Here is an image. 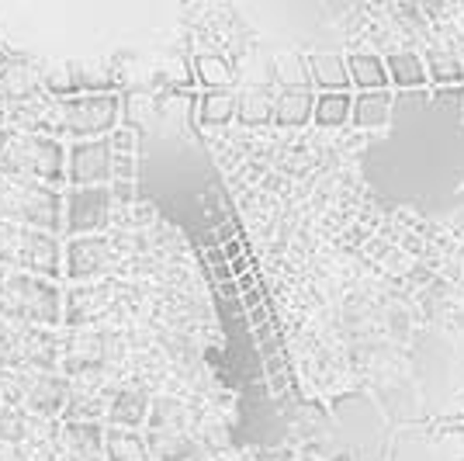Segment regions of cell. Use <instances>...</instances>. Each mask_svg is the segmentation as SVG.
<instances>
[{"instance_id":"18","label":"cell","mask_w":464,"mask_h":461,"mask_svg":"<svg viewBox=\"0 0 464 461\" xmlns=\"http://www.w3.org/2000/svg\"><path fill=\"white\" fill-rule=\"evenodd\" d=\"M232 115H236V97L222 94V91H215V94L205 97V101H201V112H198L201 125H212V129L229 125Z\"/></svg>"},{"instance_id":"13","label":"cell","mask_w":464,"mask_h":461,"mask_svg":"<svg viewBox=\"0 0 464 461\" xmlns=\"http://www.w3.org/2000/svg\"><path fill=\"white\" fill-rule=\"evenodd\" d=\"M350 104H353V97L347 91H323L312 101V122L319 129H340L350 118Z\"/></svg>"},{"instance_id":"21","label":"cell","mask_w":464,"mask_h":461,"mask_svg":"<svg viewBox=\"0 0 464 461\" xmlns=\"http://www.w3.org/2000/svg\"><path fill=\"white\" fill-rule=\"evenodd\" d=\"M194 66H198L201 83H208V87H226V83L232 80L229 63H226V59H218V56H201Z\"/></svg>"},{"instance_id":"5","label":"cell","mask_w":464,"mask_h":461,"mask_svg":"<svg viewBox=\"0 0 464 461\" xmlns=\"http://www.w3.org/2000/svg\"><path fill=\"white\" fill-rule=\"evenodd\" d=\"M118 122V97L115 94H83L66 97L56 104V132H70L77 139H101L115 129Z\"/></svg>"},{"instance_id":"2","label":"cell","mask_w":464,"mask_h":461,"mask_svg":"<svg viewBox=\"0 0 464 461\" xmlns=\"http://www.w3.org/2000/svg\"><path fill=\"white\" fill-rule=\"evenodd\" d=\"M0 215L28 230L56 232L63 226V198L53 184L14 177L0 184Z\"/></svg>"},{"instance_id":"24","label":"cell","mask_w":464,"mask_h":461,"mask_svg":"<svg viewBox=\"0 0 464 461\" xmlns=\"http://www.w3.org/2000/svg\"><path fill=\"white\" fill-rule=\"evenodd\" d=\"M111 153H136V132L132 129H111Z\"/></svg>"},{"instance_id":"8","label":"cell","mask_w":464,"mask_h":461,"mask_svg":"<svg viewBox=\"0 0 464 461\" xmlns=\"http://www.w3.org/2000/svg\"><path fill=\"white\" fill-rule=\"evenodd\" d=\"M115 253L108 247V240L101 232H91V236H73L70 247H66V257H63V268H66V278L70 281H91L97 274L111 268Z\"/></svg>"},{"instance_id":"4","label":"cell","mask_w":464,"mask_h":461,"mask_svg":"<svg viewBox=\"0 0 464 461\" xmlns=\"http://www.w3.org/2000/svg\"><path fill=\"white\" fill-rule=\"evenodd\" d=\"M0 260L11 264L14 270H28V274H39V278H53L56 281L59 270H63V247H59L56 232L18 226V230L7 232Z\"/></svg>"},{"instance_id":"20","label":"cell","mask_w":464,"mask_h":461,"mask_svg":"<svg viewBox=\"0 0 464 461\" xmlns=\"http://www.w3.org/2000/svg\"><path fill=\"white\" fill-rule=\"evenodd\" d=\"M66 441L73 447V455H97L101 447H104V434L97 430L94 423H73L70 427V434H66Z\"/></svg>"},{"instance_id":"10","label":"cell","mask_w":464,"mask_h":461,"mask_svg":"<svg viewBox=\"0 0 464 461\" xmlns=\"http://www.w3.org/2000/svg\"><path fill=\"white\" fill-rule=\"evenodd\" d=\"M305 74H309V83H315L319 91H347L350 87L347 59L343 56L319 53V56H312L305 63Z\"/></svg>"},{"instance_id":"12","label":"cell","mask_w":464,"mask_h":461,"mask_svg":"<svg viewBox=\"0 0 464 461\" xmlns=\"http://www.w3.org/2000/svg\"><path fill=\"white\" fill-rule=\"evenodd\" d=\"M347 74H350V83L361 87V91H385V87H392L388 83L385 59L371 56V53H353L347 59Z\"/></svg>"},{"instance_id":"1","label":"cell","mask_w":464,"mask_h":461,"mask_svg":"<svg viewBox=\"0 0 464 461\" xmlns=\"http://www.w3.org/2000/svg\"><path fill=\"white\" fill-rule=\"evenodd\" d=\"M0 319L11 327H59L63 323V291L53 278L28 270L0 274Z\"/></svg>"},{"instance_id":"7","label":"cell","mask_w":464,"mask_h":461,"mask_svg":"<svg viewBox=\"0 0 464 461\" xmlns=\"http://www.w3.org/2000/svg\"><path fill=\"white\" fill-rule=\"evenodd\" d=\"M111 142L101 139H77L66 150V181L73 188H94V184H111Z\"/></svg>"},{"instance_id":"23","label":"cell","mask_w":464,"mask_h":461,"mask_svg":"<svg viewBox=\"0 0 464 461\" xmlns=\"http://www.w3.org/2000/svg\"><path fill=\"white\" fill-rule=\"evenodd\" d=\"M132 177H136V153H115L111 181H132Z\"/></svg>"},{"instance_id":"6","label":"cell","mask_w":464,"mask_h":461,"mask_svg":"<svg viewBox=\"0 0 464 461\" xmlns=\"http://www.w3.org/2000/svg\"><path fill=\"white\" fill-rule=\"evenodd\" d=\"M111 188L94 184V188H70L63 198V230L70 236H91L111 222Z\"/></svg>"},{"instance_id":"15","label":"cell","mask_w":464,"mask_h":461,"mask_svg":"<svg viewBox=\"0 0 464 461\" xmlns=\"http://www.w3.org/2000/svg\"><path fill=\"white\" fill-rule=\"evenodd\" d=\"M24 399H28V406H32L35 413H45V417H49V413H59L63 403H66V385H63V378L42 375L35 382H28Z\"/></svg>"},{"instance_id":"19","label":"cell","mask_w":464,"mask_h":461,"mask_svg":"<svg viewBox=\"0 0 464 461\" xmlns=\"http://www.w3.org/2000/svg\"><path fill=\"white\" fill-rule=\"evenodd\" d=\"M146 420V396H139V392H121L111 406V423L115 427H139V423Z\"/></svg>"},{"instance_id":"11","label":"cell","mask_w":464,"mask_h":461,"mask_svg":"<svg viewBox=\"0 0 464 461\" xmlns=\"http://www.w3.org/2000/svg\"><path fill=\"white\" fill-rule=\"evenodd\" d=\"M385 70H388V83L399 87V91L426 87V63L416 53H392L385 59Z\"/></svg>"},{"instance_id":"9","label":"cell","mask_w":464,"mask_h":461,"mask_svg":"<svg viewBox=\"0 0 464 461\" xmlns=\"http://www.w3.org/2000/svg\"><path fill=\"white\" fill-rule=\"evenodd\" d=\"M350 118L357 129H385L392 118V91H361L350 104Z\"/></svg>"},{"instance_id":"17","label":"cell","mask_w":464,"mask_h":461,"mask_svg":"<svg viewBox=\"0 0 464 461\" xmlns=\"http://www.w3.org/2000/svg\"><path fill=\"white\" fill-rule=\"evenodd\" d=\"M426 63V83L433 87H458L464 83V63L454 53H430Z\"/></svg>"},{"instance_id":"22","label":"cell","mask_w":464,"mask_h":461,"mask_svg":"<svg viewBox=\"0 0 464 461\" xmlns=\"http://www.w3.org/2000/svg\"><path fill=\"white\" fill-rule=\"evenodd\" d=\"M271 112L274 108L264 101V97H243V101H236V115L243 118L246 125H253V122H267Z\"/></svg>"},{"instance_id":"26","label":"cell","mask_w":464,"mask_h":461,"mask_svg":"<svg viewBox=\"0 0 464 461\" xmlns=\"http://www.w3.org/2000/svg\"><path fill=\"white\" fill-rule=\"evenodd\" d=\"M461 63H464V59H461Z\"/></svg>"},{"instance_id":"3","label":"cell","mask_w":464,"mask_h":461,"mask_svg":"<svg viewBox=\"0 0 464 461\" xmlns=\"http://www.w3.org/2000/svg\"><path fill=\"white\" fill-rule=\"evenodd\" d=\"M4 167L28 181L63 184L66 181V146L49 135H11L4 146Z\"/></svg>"},{"instance_id":"16","label":"cell","mask_w":464,"mask_h":461,"mask_svg":"<svg viewBox=\"0 0 464 461\" xmlns=\"http://www.w3.org/2000/svg\"><path fill=\"white\" fill-rule=\"evenodd\" d=\"M312 101H315V97H312L309 91H302V87H288V94L274 104L271 118L277 122V125H288V129L305 125V122H312Z\"/></svg>"},{"instance_id":"14","label":"cell","mask_w":464,"mask_h":461,"mask_svg":"<svg viewBox=\"0 0 464 461\" xmlns=\"http://www.w3.org/2000/svg\"><path fill=\"white\" fill-rule=\"evenodd\" d=\"M104 458L108 461H150L146 441L132 434L129 427H111L104 434Z\"/></svg>"},{"instance_id":"25","label":"cell","mask_w":464,"mask_h":461,"mask_svg":"<svg viewBox=\"0 0 464 461\" xmlns=\"http://www.w3.org/2000/svg\"><path fill=\"white\" fill-rule=\"evenodd\" d=\"M70 461H101L97 455H70Z\"/></svg>"}]
</instances>
